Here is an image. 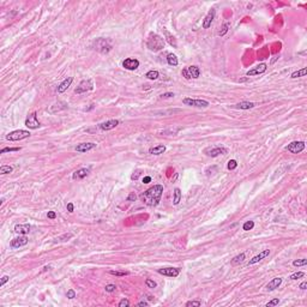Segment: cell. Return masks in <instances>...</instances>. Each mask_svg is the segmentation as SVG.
<instances>
[{
    "instance_id": "obj_13",
    "label": "cell",
    "mask_w": 307,
    "mask_h": 307,
    "mask_svg": "<svg viewBox=\"0 0 307 307\" xmlns=\"http://www.w3.org/2000/svg\"><path fill=\"white\" fill-rule=\"evenodd\" d=\"M122 66H124L126 70L133 71V70H137L139 67V61L137 59H133V58H127L122 61Z\"/></svg>"
},
{
    "instance_id": "obj_1",
    "label": "cell",
    "mask_w": 307,
    "mask_h": 307,
    "mask_svg": "<svg viewBox=\"0 0 307 307\" xmlns=\"http://www.w3.org/2000/svg\"><path fill=\"white\" fill-rule=\"evenodd\" d=\"M162 193H163L162 185H154L152 187H150L146 191H144L143 193H140L139 198L148 206H156V205H159V203L161 200Z\"/></svg>"
},
{
    "instance_id": "obj_33",
    "label": "cell",
    "mask_w": 307,
    "mask_h": 307,
    "mask_svg": "<svg viewBox=\"0 0 307 307\" xmlns=\"http://www.w3.org/2000/svg\"><path fill=\"white\" fill-rule=\"evenodd\" d=\"M253 227H254V222H253V221H247V222L243 223L242 229H243V230H251Z\"/></svg>"
},
{
    "instance_id": "obj_8",
    "label": "cell",
    "mask_w": 307,
    "mask_h": 307,
    "mask_svg": "<svg viewBox=\"0 0 307 307\" xmlns=\"http://www.w3.org/2000/svg\"><path fill=\"white\" fill-rule=\"evenodd\" d=\"M204 152L208 156L210 157H216V156H220V155H226L228 152V150L223 146H215V148H208L204 150Z\"/></svg>"
},
{
    "instance_id": "obj_41",
    "label": "cell",
    "mask_w": 307,
    "mask_h": 307,
    "mask_svg": "<svg viewBox=\"0 0 307 307\" xmlns=\"http://www.w3.org/2000/svg\"><path fill=\"white\" fill-rule=\"evenodd\" d=\"M236 167H238V162H236L235 160H230V161L228 162V169L233 170V169H235Z\"/></svg>"
},
{
    "instance_id": "obj_18",
    "label": "cell",
    "mask_w": 307,
    "mask_h": 307,
    "mask_svg": "<svg viewBox=\"0 0 307 307\" xmlns=\"http://www.w3.org/2000/svg\"><path fill=\"white\" fill-rule=\"evenodd\" d=\"M215 13H216L215 9H211V10L208 12V15H206V17L204 18V22H203V28H204V29H208V28L211 25L213 18H215Z\"/></svg>"
},
{
    "instance_id": "obj_36",
    "label": "cell",
    "mask_w": 307,
    "mask_h": 307,
    "mask_svg": "<svg viewBox=\"0 0 307 307\" xmlns=\"http://www.w3.org/2000/svg\"><path fill=\"white\" fill-rule=\"evenodd\" d=\"M307 264V259H297V260H294L293 262V265L294 266H303V265H306Z\"/></svg>"
},
{
    "instance_id": "obj_14",
    "label": "cell",
    "mask_w": 307,
    "mask_h": 307,
    "mask_svg": "<svg viewBox=\"0 0 307 307\" xmlns=\"http://www.w3.org/2000/svg\"><path fill=\"white\" fill-rule=\"evenodd\" d=\"M119 125V120H108L106 122H102V124L99 125V127L103 131H109L112 129H115Z\"/></svg>"
},
{
    "instance_id": "obj_23",
    "label": "cell",
    "mask_w": 307,
    "mask_h": 307,
    "mask_svg": "<svg viewBox=\"0 0 307 307\" xmlns=\"http://www.w3.org/2000/svg\"><path fill=\"white\" fill-rule=\"evenodd\" d=\"M15 232L18 234H28L30 232V224L25 223V224H17L15 227Z\"/></svg>"
},
{
    "instance_id": "obj_39",
    "label": "cell",
    "mask_w": 307,
    "mask_h": 307,
    "mask_svg": "<svg viewBox=\"0 0 307 307\" xmlns=\"http://www.w3.org/2000/svg\"><path fill=\"white\" fill-rule=\"evenodd\" d=\"M145 284H146L149 288H156V287H157V283H156L155 281L150 280V278H148V280L145 281Z\"/></svg>"
},
{
    "instance_id": "obj_27",
    "label": "cell",
    "mask_w": 307,
    "mask_h": 307,
    "mask_svg": "<svg viewBox=\"0 0 307 307\" xmlns=\"http://www.w3.org/2000/svg\"><path fill=\"white\" fill-rule=\"evenodd\" d=\"M180 199H181V191H180V189H175V190H174L173 204H174V205H178V204L180 203Z\"/></svg>"
},
{
    "instance_id": "obj_50",
    "label": "cell",
    "mask_w": 307,
    "mask_h": 307,
    "mask_svg": "<svg viewBox=\"0 0 307 307\" xmlns=\"http://www.w3.org/2000/svg\"><path fill=\"white\" fill-rule=\"evenodd\" d=\"M47 217H48V219H52V220H53V219H55V217H56V213H55L54 211H49V212L47 213Z\"/></svg>"
},
{
    "instance_id": "obj_44",
    "label": "cell",
    "mask_w": 307,
    "mask_h": 307,
    "mask_svg": "<svg viewBox=\"0 0 307 307\" xmlns=\"http://www.w3.org/2000/svg\"><path fill=\"white\" fill-rule=\"evenodd\" d=\"M280 303V300L278 299H273V300H271V301H269L268 303H266V307H272V306H276V305H278Z\"/></svg>"
},
{
    "instance_id": "obj_32",
    "label": "cell",
    "mask_w": 307,
    "mask_h": 307,
    "mask_svg": "<svg viewBox=\"0 0 307 307\" xmlns=\"http://www.w3.org/2000/svg\"><path fill=\"white\" fill-rule=\"evenodd\" d=\"M13 168L11 166H1L0 167V174H9V173H12Z\"/></svg>"
},
{
    "instance_id": "obj_45",
    "label": "cell",
    "mask_w": 307,
    "mask_h": 307,
    "mask_svg": "<svg viewBox=\"0 0 307 307\" xmlns=\"http://www.w3.org/2000/svg\"><path fill=\"white\" fill-rule=\"evenodd\" d=\"M66 296H67V299H70V300L75 299V297H76V293H75V290H73V289H70V290H67V293H66Z\"/></svg>"
},
{
    "instance_id": "obj_10",
    "label": "cell",
    "mask_w": 307,
    "mask_h": 307,
    "mask_svg": "<svg viewBox=\"0 0 307 307\" xmlns=\"http://www.w3.org/2000/svg\"><path fill=\"white\" fill-rule=\"evenodd\" d=\"M94 89V85L91 83V80H82L79 83V85L75 89V93L76 94H83V93H86V91H90Z\"/></svg>"
},
{
    "instance_id": "obj_53",
    "label": "cell",
    "mask_w": 307,
    "mask_h": 307,
    "mask_svg": "<svg viewBox=\"0 0 307 307\" xmlns=\"http://www.w3.org/2000/svg\"><path fill=\"white\" fill-rule=\"evenodd\" d=\"M150 181H151V178H150V176H145V178L143 179V182H144V183H149Z\"/></svg>"
},
{
    "instance_id": "obj_11",
    "label": "cell",
    "mask_w": 307,
    "mask_h": 307,
    "mask_svg": "<svg viewBox=\"0 0 307 307\" xmlns=\"http://www.w3.org/2000/svg\"><path fill=\"white\" fill-rule=\"evenodd\" d=\"M28 241H29V239L23 234V235H19V236L12 239L11 242H10V246H11L12 249H18V247L25 246V245L28 243Z\"/></svg>"
},
{
    "instance_id": "obj_35",
    "label": "cell",
    "mask_w": 307,
    "mask_h": 307,
    "mask_svg": "<svg viewBox=\"0 0 307 307\" xmlns=\"http://www.w3.org/2000/svg\"><path fill=\"white\" fill-rule=\"evenodd\" d=\"M181 130V127H175V129H169L167 131H162L161 134H167V133H172V134H176L179 131Z\"/></svg>"
},
{
    "instance_id": "obj_3",
    "label": "cell",
    "mask_w": 307,
    "mask_h": 307,
    "mask_svg": "<svg viewBox=\"0 0 307 307\" xmlns=\"http://www.w3.org/2000/svg\"><path fill=\"white\" fill-rule=\"evenodd\" d=\"M93 48H94L95 50H97V52L102 53V54H107V53H109V52H110V49H112V45L109 43V41H108V40L100 37V39H96V40L93 42Z\"/></svg>"
},
{
    "instance_id": "obj_9",
    "label": "cell",
    "mask_w": 307,
    "mask_h": 307,
    "mask_svg": "<svg viewBox=\"0 0 307 307\" xmlns=\"http://www.w3.org/2000/svg\"><path fill=\"white\" fill-rule=\"evenodd\" d=\"M286 150H288L292 154H300L305 150V142H292L286 146Z\"/></svg>"
},
{
    "instance_id": "obj_52",
    "label": "cell",
    "mask_w": 307,
    "mask_h": 307,
    "mask_svg": "<svg viewBox=\"0 0 307 307\" xmlns=\"http://www.w3.org/2000/svg\"><path fill=\"white\" fill-rule=\"evenodd\" d=\"M299 288H300V289H302V290H305V289L307 288V282H302V283L299 286Z\"/></svg>"
},
{
    "instance_id": "obj_31",
    "label": "cell",
    "mask_w": 307,
    "mask_h": 307,
    "mask_svg": "<svg viewBox=\"0 0 307 307\" xmlns=\"http://www.w3.org/2000/svg\"><path fill=\"white\" fill-rule=\"evenodd\" d=\"M229 28H230V23H229V22H226V23L222 25V30L220 31V36H223V35H226V34L228 33Z\"/></svg>"
},
{
    "instance_id": "obj_2",
    "label": "cell",
    "mask_w": 307,
    "mask_h": 307,
    "mask_svg": "<svg viewBox=\"0 0 307 307\" xmlns=\"http://www.w3.org/2000/svg\"><path fill=\"white\" fill-rule=\"evenodd\" d=\"M164 39H162L160 35L155 33H151L146 41V47L152 52H159L164 48Z\"/></svg>"
},
{
    "instance_id": "obj_17",
    "label": "cell",
    "mask_w": 307,
    "mask_h": 307,
    "mask_svg": "<svg viewBox=\"0 0 307 307\" xmlns=\"http://www.w3.org/2000/svg\"><path fill=\"white\" fill-rule=\"evenodd\" d=\"M269 254H270V250H264V251H262L259 254H257V256H254L252 259H250L249 265H253V264H256V263H258V262L263 260V259H264V258H266Z\"/></svg>"
},
{
    "instance_id": "obj_15",
    "label": "cell",
    "mask_w": 307,
    "mask_h": 307,
    "mask_svg": "<svg viewBox=\"0 0 307 307\" xmlns=\"http://www.w3.org/2000/svg\"><path fill=\"white\" fill-rule=\"evenodd\" d=\"M281 283H282V278L281 277H275V278H272L268 284H266V290L268 292H272V290H275V289H277L280 286H281Z\"/></svg>"
},
{
    "instance_id": "obj_51",
    "label": "cell",
    "mask_w": 307,
    "mask_h": 307,
    "mask_svg": "<svg viewBox=\"0 0 307 307\" xmlns=\"http://www.w3.org/2000/svg\"><path fill=\"white\" fill-rule=\"evenodd\" d=\"M66 208H67V211H69V212H73V204H72V203H67Z\"/></svg>"
},
{
    "instance_id": "obj_19",
    "label": "cell",
    "mask_w": 307,
    "mask_h": 307,
    "mask_svg": "<svg viewBox=\"0 0 307 307\" xmlns=\"http://www.w3.org/2000/svg\"><path fill=\"white\" fill-rule=\"evenodd\" d=\"M266 71V64H259L258 66H256L254 69H252V70H250L249 72H247V76L250 77V76H257V75H262V73H264Z\"/></svg>"
},
{
    "instance_id": "obj_20",
    "label": "cell",
    "mask_w": 307,
    "mask_h": 307,
    "mask_svg": "<svg viewBox=\"0 0 307 307\" xmlns=\"http://www.w3.org/2000/svg\"><path fill=\"white\" fill-rule=\"evenodd\" d=\"M89 173H90V169H88V168H80V169H78L77 172L73 173L72 178H73L75 180H80V179L86 178V176L89 175Z\"/></svg>"
},
{
    "instance_id": "obj_25",
    "label": "cell",
    "mask_w": 307,
    "mask_h": 307,
    "mask_svg": "<svg viewBox=\"0 0 307 307\" xmlns=\"http://www.w3.org/2000/svg\"><path fill=\"white\" fill-rule=\"evenodd\" d=\"M256 105L253 102H249V101H243V102H240V103H236L234 107L238 108V109H251L253 108Z\"/></svg>"
},
{
    "instance_id": "obj_38",
    "label": "cell",
    "mask_w": 307,
    "mask_h": 307,
    "mask_svg": "<svg viewBox=\"0 0 307 307\" xmlns=\"http://www.w3.org/2000/svg\"><path fill=\"white\" fill-rule=\"evenodd\" d=\"M20 148H4L0 150V154H5V152H11V151H19Z\"/></svg>"
},
{
    "instance_id": "obj_7",
    "label": "cell",
    "mask_w": 307,
    "mask_h": 307,
    "mask_svg": "<svg viewBox=\"0 0 307 307\" xmlns=\"http://www.w3.org/2000/svg\"><path fill=\"white\" fill-rule=\"evenodd\" d=\"M25 126L31 129V130H36L39 127H41V122L37 120V116H36V112H33L28 116V119L25 120Z\"/></svg>"
},
{
    "instance_id": "obj_24",
    "label": "cell",
    "mask_w": 307,
    "mask_h": 307,
    "mask_svg": "<svg viewBox=\"0 0 307 307\" xmlns=\"http://www.w3.org/2000/svg\"><path fill=\"white\" fill-rule=\"evenodd\" d=\"M166 151V146L164 145H157V146H154V148H151L150 150H149V154H151V155H161V154H163Z\"/></svg>"
},
{
    "instance_id": "obj_5",
    "label": "cell",
    "mask_w": 307,
    "mask_h": 307,
    "mask_svg": "<svg viewBox=\"0 0 307 307\" xmlns=\"http://www.w3.org/2000/svg\"><path fill=\"white\" fill-rule=\"evenodd\" d=\"M182 103L186 106H191V107H197V108H206L209 107V102L205 100H199V99H190L186 97L182 100Z\"/></svg>"
},
{
    "instance_id": "obj_48",
    "label": "cell",
    "mask_w": 307,
    "mask_h": 307,
    "mask_svg": "<svg viewBox=\"0 0 307 307\" xmlns=\"http://www.w3.org/2000/svg\"><path fill=\"white\" fill-rule=\"evenodd\" d=\"M162 99H170V97H174V93H164L161 95Z\"/></svg>"
},
{
    "instance_id": "obj_28",
    "label": "cell",
    "mask_w": 307,
    "mask_h": 307,
    "mask_svg": "<svg viewBox=\"0 0 307 307\" xmlns=\"http://www.w3.org/2000/svg\"><path fill=\"white\" fill-rule=\"evenodd\" d=\"M306 73H307V69H306V67H303V69H301V70H299V71H295V72H293L290 77H292V78L303 77V76H306Z\"/></svg>"
},
{
    "instance_id": "obj_6",
    "label": "cell",
    "mask_w": 307,
    "mask_h": 307,
    "mask_svg": "<svg viewBox=\"0 0 307 307\" xmlns=\"http://www.w3.org/2000/svg\"><path fill=\"white\" fill-rule=\"evenodd\" d=\"M181 75L185 77L186 79H191V78H194V79H197V78H199V76H200V70H199V67L198 66H189V67H186V69H183L182 70V72H181Z\"/></svg>"
},
{
    "instance_id": "obj_47",
    "label": "cell",
    "mask_w": 307,
    "mask_h": 307,
    "mask_svg": "<svg viewBox=\"0 0 307 307\" xmlns=\"http://www.w3.org/2000/svg\"><path fill=\"white\" fill-rule=\"evenodd\" d=\"M9 280H10L9 276H6V275H5V276H3V277H1V282H0V287H4V284H5Z\"/></svg>"
},
{
    "instance_id": "obj_42",
    "label": "cell",
    "mask_w": 307,
    "mask_h": 307,
    "mask_svg": "<svg viewBox=\"0 0 307 307\" xmlns=\"http://www.w3.org/2000/svg\"><path fill=\"white\" fill-rule=\"evenodd\" d=\"M200 305H202L200 301H189V302H186V307H191V306H193V307H199Z\"/></svg>"
},
{
    "instance_id": "obj_4",
    "label": "cell",
    "mask_w": 307,
    "mask_h": 307,
    "mask_svg": "<svg viewBox=\"0 0 307 307\" xmlns=\"http://www.w3.org/2000/svg\"><path fill=\"white\" fill-rule=\"evenodd\" d=\"M29 137H30V132H29V131H25V130H17V131L10 132V133L6 136V139H7V140H11V142H17V140H22V139H25V138H29Z\"/></svg>"
},
{
    "instance_id": "obj_37",
    "label": "cell",
    "mask_w": 307,
    "mask_h": 307,
    "mask_svg": "<svg viewBox=\"0 0 307 307\" xmlns=\"http://www.w3.org/2000/svg\"><path fill=\"white\" fill-rule=\"evenodd\" d=\"M305 276V273L302 272V271H299V272H294L293 275H290V280H297V278H301V277H303Z\"/></svg>"
},
{
    "instance_id": "obj_22",
    "label": "cell",
    "mask_w": 307,
    "mask_h": 307,
    "mask_svg": "<svg viewBox=\"0 0 307 307\" xmlns=\"http://www.w3.org/2000/svg\"><path fill=\"white\" fill-rule=\"evenodd\" d=\"M163 34H164V37H166V40H167V42L170 45V46H173L174 48H176L178 47V43H176V39L168 31V30H166V29H163Z\"/></svg>"
},
{
    "instance_id": "obj_21",
    "label": "cell",
    "mask_w": 307,
    "mask_h": 307,
    "mask_svg": "<svg viewBox=\"0 0 307 307\" xmlns=\"http://www.w3.org/2000/svg\"><path fill=\"white\" fill-rule=\"evenodd\" d=\"M72 80H73V78H72V77H69V78H66L63 83H60L59 86H58V94H63L64 91H66V90L69 89V86L71 85Z\"/></svg>"
},
{
    "instance_id": "obj_54",
    "label": "cell",
    "mask_w": 307,
    "mask_h": 307,
    "mask_svg": "<svg viewBox=\"0 0 307 307\" xmlns=\"http://www.w3.org/2000/svg\"><path fill=\"white\" fill-rule=\"evenodd\" d=\"M138 306H148V302H145V301H140L139 303H138Z\"/></svg>"
},
{
    "instance_id": "obj_12",
    "label": "cell",
    "mask_w": 307,
    "mask_h": 307,
    "mask_svg": "<svg viewBox=\"0 0 307 307\" xmlns=\"http://www.w3.org/2000/svg\"><path fill=\"white\" fill-rule=\"evenodd\" d=\"M157 272L161 275L168 276V277H176L180 273V268H163V269H159Z\"/></svg>"
},
{
    "instance_id": "obj_34",
    "label": "cell",
    "mask_w": 307,
    "mask_h": 307,
    "mask_svg": "<svg viewBox=\"0 0 307 307\" xmlns=\"http://www.w3.org/2000/svg\"><path fill=\"white\" fill-rule=\"evenodd\" d=\"M109 273H110V275H114V276H119V277H122V276H127V275H129L127 271H114V270L109 271Z\"/></svg>"
},
{
    "instance_id": "obj_30",
    "label": "cell",
    "mask_w": 307,
    "mask_h": 307,
    "mask_svg": "<svg viewBox=\"0 0 307 307\" xmlns=\"http://www.w3.org/2000/svg\"><path fill=\"white\" fill-rule=\"evenodd\" d=\"M245 253H240L239 256H236V257H234L233 258V260H232V264H239V263H241V262H243L245 260Z\"/></svg>"
},
{
    "instance_id": "obj_46",
    "label": "cell",
    "mask_w": 307,
    "mask_h": 307,
    "mask_svg": "<svg viewBox=\"0 0 307 307\" xmlns=\"http://www.w3.org/2000/svg\"><path fill=\"white\" fill-rule=\"evenodd\" d=\"M127 306H130V301L127 299H122L119 302V307H127Z\"/></svg>"
},
{
    "instance_id": "obj_49",
    "label": "cell",
    "mask_w": 307,
    "mask_h": 307,
    "mask_svg": "<svg viewBox=\"0 0 307 307\" xmlns=\"http://www.w3.org/2000/svg\"><path fill=\"white\" fill-rule=\"evenodd\" d=\"M137 199V196L134 194V192H132V193H130V196L127 197V200L129 202H134Z\"/></svg>"
},
{
    "instance_id": "obj_26",
    "label": "cell",
    "mask_w": 307,
    "mask_h": 307,
    "mask_svg": "<svg viewBox=\"0 0 307 307\" xmlns=\"http://www.w3.org/2000/svg\"><path fill=\"white\" fill-rule=\"evenodd\" d=\"M167 61H168V64H169L170 66H176V65L179 64L178 58H176L174 54H172V53H169V54L167 55Z\"/></svg>"
},
{
    "instance_id": "obj_16",
    "label": "cell",
    "mask_w": 307,
    "mask_h": 307,
    "mask_svg": "<svg viewBox=\"0 0 307 307\" xmlns=\"http://www.w3.org/2000/svg\"><path fill=\"white\" fill-rule=\"evenodd\" d=\"M96 148V144L95 143H80L76 146V151L78 152H86V151H90Z\"/></svg>"
},
{
    "instance_id": "obj_40",
    "label": "cell",
    "mask_w": 307,
    "mask_h": 307,
    "mask_svg": "<svg viewBox=\"0 0 307 307\" xmlns=\"http://www.w3.org/2000/svg\"><path fill=\"white\" fill-rule=\"evenodd\" d=\"M73 236V234L72 233H69V234H65V235H63V236H60L59 239H56V240H59V241H67L69 239H71Z\"/></svg>"
},
{
    "instance_id": "obj_43",
    "label": "cell",
    "mask_w": 307,
    "mask_h": 307,
    "mask_svg": "<svg viewBox=\"0 0 307 307\" xmlns=\"http://www.w3.org/2000/svg\"><path fill=\"white\" fill-rule=\"evenodd\" d=\"M105 289H106V292H108V293H113V292H115L116 286H115V284H107V286L105 287Z\"/></svg>"
},
{
    "instance_id": "obj_29",
    "label": "cell",
    "mask_w": 307,
    "mask_h": 307,
    "mask_svg": "<svg viewBox=\"0 0 307 307\" xmlns=\"http://www.w3.org/2000/svg\"><path fill=\"white\" fill-rule=\"evenodd\" d=\"M159 76H160V73L157 72V71H149L146 75H145V77L148 78V79H151V80H155V79H157L159 78Z\"/></svg>"
}]
</instances>
